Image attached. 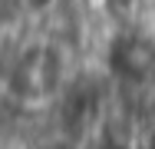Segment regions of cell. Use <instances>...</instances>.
<instances>
[{
  "instance_id": "6da1fadb",
  "label": "cell",
  "mask_w": 155,
  "mask_h": 149,
  "mask_svg": "<svg viewBox=\"0 0 155 149\" xmlns=\"http://www.w3.org/2000/svg\"><path fill=\"white\" fill-rule=\"evenodd\" d=\"M106 149H122V146H106Z\"/></svg>"
}]
</instances>
